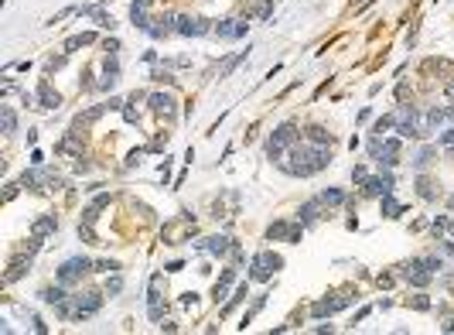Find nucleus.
<instances>
[{
	"instance_id": "nucleus-39",
	"label": "nucleus",
	"mask_w": 454,
	"mask_h": 335,
	"mask_svg": "<svg viewBox=\"0 0 454 335\" xmlns=\"http://www.w3.org/2000/svg\"><path fill=\"white\" fill-rule=\"evenodd\" d=\"M451 205H454V198H451Z\"/></svg>"
},
{
	"instance_id": "nucleus-11",
	"label": "nucleus",
	"mask_w": 454,
	"mask_h": 335,
	"mask_svg": "<svg viewBox=\"0 0 454 335\" xmlns=\"http://www.w3.org/2000/svg\"><path fill=\"white\" fill-rule=\"evenodd\" d=\"M151 106H154V113H157V117H174V106H178V103H174V96H168V93H154L151 96Z\"/></svg>"
},
{
	"instance_id": "nucleus-19",
	"label": "nucleus",
	"mask_w": 454,
	"mask_h": 335,
	"mask_svg": "<svg viewBox=\"0 0 454 335\" xmlns=\"http://www.w3.org/2000/svg\"><path fill=\"white\" fill-rule=\"evenodd\" d=\"M232 280H236V267H229L226 274H222V280L215 284V291H212V297H215V301H219V297H226V291H229V284H232Z\"/></svg>"
},
{
	"instance_id": "nucleus-17",
	"label": "nucleus",
	"mask_w": 454,
	"mask_h": 335,
	"mask_svg": "<svg viewBox=\"0 0 454 335\" xmlns=\"http://www.w3.org/2000/svg\"><path fill=\"white\" fill-rule=\"evenodd\" d=\"M38 99H41V106H45V110H55L58 103H62V99H58V93H52V86H48V82H41Z\"/></svg>"
},
{
	"instance_id": "nucleus-35",
	"label": "nucleus",
	"mask_w": 454,
	"mask_h": 335,
	"mask_svg": "<svg viewBox=\"0 0 454 335\" xmlns=\"http://www.w3.org/2000/svg\"><path fill=\"white\" fill-rule=\"evenodd\" d=\"M106 287H110V294H116V291H120V287H123V280H120V277H113V280H110V284H106Z\"/></svg>"
},
{
	"instance_id": "nucleus-14",
	"label": "nucleus",
	"mask_w": 454,
	"mask_h": 335,
	"mask_svg": "<svg viewBox=\"0 0 454 335\" xmlns=\"http://www.w3.org/2000/svg\"><path fill=\"white\" fill-rule=\"evenodd\" d=\"M130 21H133V28H144V31H151V21H147V4L133 0V7H130Z\"/></svg>"
},
{
	"instance_id": "nucleus-27",
	"label": "nucleus",
	"mask_w": 454,
	"mask_h": 335,
	"mask_svg": "<svg viewBox=\"0 0 454 335\" xmlns=\"http://www.w3.org/2000/svg\"><path fill=\"white\" fill-rule=\"evenodd\" d=\"M205 250H208V253H226L229 239L226 236H212V239H205Z\"/></svg>"
},
{
	"instance_id": "nucleus-13",
	"label": "nucleus",
	"mask_w": 454,
	"mask_h": 335,
	"mask_svg": "<svg viewBox=\"0 0 454 335\" xmlns=\"http://www.w3.org/2000/svg\"><path fill=\"white\" fill-rule=\"evenodd\" d=\"M58 229V219L55 216H41L35 226H31V236H38V239H45L48 233H55Z\"/></svg>"
},
{
	"instance_id": "nucleus-30",
	"label": "nucleus",
	"mask_w": 454,
	"mask_h": 335,
	"mask_svg": "<svg viewBox=\"0 0 454 335\" xmlns=\"http://www.w3.org/2000/svg\"><path fill=\"white\" fill-rule=\"evenodd\" d=\"M430 158H434V147H423V151L416 154V168H427V164H430Z\"/></svg>"
},
{
	"instance_id": "nucleus-16",
	"label": "nucleus",
	"mask_w": 454,
	"mask_h": 335,
	"mask_svg": "<svg viewBox=\"0 0 454 335\" xmlns=\"http://www.w3.org/2000/svg\"><path fill=\"white\" fill-rule=\"evenodd\" d=\"M321 198H314V202H304L301 205V212H297V219H301V222H314V219H318V212H321Z\"/></svg>"
},
{
	"instance_id": "nucleus-32",
	"label": "nucleus",
	"mask_w": 454,
	"mask_h": 335,
	"mask_svg": "<svg viewBox=\"0 0 454 335\" xmlns=\"http://www.w3.org/2000/svg\"><path fill=\"white\" fill-rule=\"evenodd\" d=\"M410 304H413L416 311H427V308H430V301H427V294H416V297H410Z\"/></svg>"
},
{
	"instance_id": "nucleus-38",
	"label": "nucleus",
	"mask_w": 454,
	"mask_h": 335,
	"mask_svg": "<svg viewBox=\"0 0 454 335\" xmlns=\"http://www.w3.org/2000/svg\"><path fill=\"white\" fill-rule=\"evenodd\" d=\"M352 4H362V0H352Z\"/></svg>"
},
{
	"instance_id": "nucleus-34",
	"label": "nucleus",
	"mask_w": 454,
	"mask_h": 335,
	"mask_svg": "<svg viewBox=\"0 0 454 335\" xmlns=\"http://www.w3.org/2000/svg\"><path fill=\"white\" fill-rule=\"evenodd\" d=\"M96 270H120V263H113V260H99V263H93Z\"/></svg>"
},
{
	"instance_id": "nucleus-12",
	"label": "nucleus",
	"mask_w": 454,
	"mask_h": 335,
	"mask_svg": "<svg viewBox=\"0 0 454 335\" xmlns=\"http://www.w3.org/2000/svg\"><path fill=\"white\" fill-rule=\"evenodd\" d=\"M348 301H352V297H331V301H318V304H314V308H311V315H314V318L335 315V311H338V308H345V304H348Z\"/></svg>"
},
{
	"instance_id": "nucleus-10",
	"label": "nucleus",
	"mask_w": 454,
	"mask_h": 335,
	"mask_svg": "<svg viewBox=\"0 0 454 335\" xmlns=\"http://www.w3.org/2000/svg\"><path fill=\"white\" fill-rule=\"evenodd\" d=\"M434 233H437V239L444 243V250H447V253H454V222H451V219L437 216V219H434Z\"/></svg>"
},
{
	"instance_id": "nucleus-15",
	"label": "nucleus",
	"mask_w": 454,
	"mask_h": 335,
	"mask_svg": "<svg viewBox=\"0 0 454 335\" xmlns=\"http://www.w3.org/2000/svg\"><path fill=\"white\" fill-rule=\"evenodd\" d=\"M174 21H178L174 14H164V18H157V21L151 24V35H154V38H164V35H171V31H174Z\"/></svg>"
},
{
	"instance_id": "nucleus-22",
	"label": "nucleus",
	"mask_w": 454,
	"mask_h": 335,
	"mask_svg": "<svg viewBox=\"0 0 454 335\" xmlns=\"http://www.w3.org/2000/svg\"><path fill=\"white\" fill-rule=\"evenodd\" d=\"M0 123H4V134H14L18 130V117L11 106H0Z\"/></svg>"
},
{
	"instance_id": "nucleus-21",
	"label": "nucleus",
	"mask_w": 454,
	"mask_h": 335,
	"mask_svg": "<svg viewBox=\"0 0 454 335\" xmlns=\"http://www.w3.org/2000/svg\"><path fill=\"white\" fill-rule=\"evenodd\" d=\"M249 297V284H239V287H236V294L229 297V304L226 308H222V315H229V311H232V308H236V304H243V301H246Z\"/></svg>"
},
{
	"instance_id": "nucleus-9",
	"label": "nucleus",
	"mask_w": 454,
	"mask_h": 335,
	"mask_svg": "<svg viewBox=\"0 0 454 335\" xmlns=\"http://www.w3.org/2000/svg\"><path fill=\"white\" fill-rule=\"evenodd\" d=\"M208 31H212V24L202 18H178V35H185V38H198Z\"/></svg>"
},
{
	"instance_id": "nucleus-1",
	"label": "nucleus",
	"mask_w": 454,
	"mask_h": 335,
	"mask_svg": "<svg viewBox=\"0 0 454 335\" xmlns=\"http://www.w3.org/2000/svg\"><path fill=\"white\" fill-rule=\"evenodd\" d=\"M324 164H328V151L324 147H290V154H287V161H280V168H284L287 175H301V178H307V175H314V171H321Z\"/></svg>"
},
{
	"instance_id": "nucleus-4",
	"label": "nucleus",
	"mask_w": 454,
	"mask_h": 335,
	"mask_svg": "<svg viewBox=\"0 0 454 335\" xmlns=\"http://www.w3.org/2000/svg\"><path fill=\"white\" fill-rule=\"evenodd\" d=\"M284 260L277 253H270V250H263V253L253 256V263H249V280H270V274L280 267Z\"/></svg>"
},
{
	"instance_id": "nucleus-6",
	"label": "nucleus",
	"mask_w": 454,
	"mask_h": 335,
	"mask_svg": "<svg viewBox=\"0 0 454 335\" xmlns=\"http://www.w3.org/2000/svg\"><path fill=\"white\" fill-rule=\"evenodd\" d=\"M161 284H164V277L154 274L151 287H147V315H151V321H161V318H164V308H161Z\"/></svg>"
},
{
	"instance_id": "nucleus-24",
	"label": "nucleus",
	"mask_w": 454,
	"mask_h": 335,
	"mask_svg": "<svg viewBox=\"0 0 454 335\" xmlns=\"http://www.w3.org/2000/svg\"><path fill=\"white\" fill-rule=\"evenodd\" d=\"M318 198H321L324 205H341V202H345V192H341V188H324Z\"/></svg>"
},
{
	"instance_id": "nucleus-29",
	"label": "nucleus",
	"mask_w": 454,
	"mask_h": 335,
	"mask_svg": "<svg viewBox=\"0 0 454 335\" xmlns=\"http://www.w3.org/2000/svg\"><path fill=\"white\" fill-rule=\"evenodd\" d=\"M246 59V52H239V55H232V59L226 62V65H222V69H219V79H226L229 72H232V69H236V65H239V62Z\"/></svg>"
},
{
	"instance_id": "nucleus-28",
	"label": "nucleus",
	"mask_w": 454,
	"mask_h": 335,
	"mask_svg": "<svg viewBox=\"0 0 454 335\" xmlns=\"http://www.w3.org/2000/svg\"><path fill=\"white\" fill-rule=\"evenodd\" d=\"M93 41V35H76V38H69L65 41V52H76V48H86Z\"/></svg>"
},
{
	"instance_id": "nucleus-25",
	"label": "nucleus",
	"mask_w": 454,
	"mask_h": 335,
	"mask_svg": "<svg viewBox=\"0 0 454 335\" xmlns=\"http://www.w3.org/2000/svg\"><path fill=\"white\" fill-rule=\"evenodd\" d=\"M307 137H311V144H318V147L331 144V134H328L324 127H311V130H307Z\"/></svg>"
},
{
	"instance_id": "nucleus-20",
	"label": "nucleus",
	"mask_w": 454,
	"mask_h": 335,
	"mask_svg": "<svg viewBox=\"0 0 454 335\" xmlns=\"http://www.w3.org/2000/svg\"><path fill=\"white\" fill-rule=\"evenodd\" d=\"M399 212H403V205H399L396 198H393V192H386L382 195V216H389V219H396Z\"/></svg>"
},
{
	"instance_id": "nucleus-23",
	"label": "nucleus",
	"mask_w": 454,
	"mask_h": 335,
	"mask_svg": "<svg viewBox=\"0 0 454 335\" xmlns=\"http://www.w3.org/2000/svg\"><path fill=\"white\" fill-rule=\"evenodd\" d=\"M65 284H58V287H45L41 291V301H48V304H62L65 301V291H62Z\"/></svg>"
},
{
	"instance_id": "nucleus-36",
	"label": "nucleus",
	"mask_w": 454,
	"mask_h": 335,
	"mask_svg": "<svg viewBox=\"0 0 454 335\" xmlns=\"http://www.w3.org/2000/svg\"><path fill=\"white\" fill-rule=\"evenodd\" d=\"M123 117H127V123H137V113H133L130 106H123Z\"/></svg>"
},
{
	"instance_id": "nucleus-7",
	"label": "nucleus",
	"mask_w": 454,
	"mask_h": 335,
	"mask_svg": "<svg viewBox=\"0 0 454 335\" xmlns=\"http://www.w3.org/2000/svg\"><path fill=\"white\" fill-rule=\"evenodd\" d=\"M212 35L222 38V41H236V38L246 35V21H219V24L212 28Z\"/></svg>"
},
{
	"instance_id": "nucleus-8",
	"label": "nucleus",
	"mask_w": 454,
	"mask_h": 335,
	"mask_svg": "<svg viewBox=\"0 0 454 335\" xmlns=\"http://www.w3.org/2000/svg\"><path fill=\"white\" fill-rule=\"evenodd\" d=\"M430 277H434V270H430V263H427V260H413V263L406 267V280H410V284H416V287H427V284H430Z\"/></svg>"
},
{
	"instance_id": "nucleus-18",
	"label": "nucleus",
	"mask_w": 454,
	"mask_h": 335,
	"mask_svg": "<svg viewBox=\"0 0 454 335\" xmlns=\"http://www.w3.org/2000/svg\"><path fill=\"white\" fill-rule=\"evenodd\" d=\"M106 202H110V195H99V198H93V205H89V209L82 212V222H89V226H93L96 219H99V209H103Z\"/></svg>"
},
{
	"instance_id": "nucleus-3",
	"label": "nucleus",
	"mask_w": 454,
	"mask_h": 335,
	"mask_svg": "<svg viewBox=\"0 0 454 335\" xmlns=\"http://www.w3.org/2000/svg\"><path fill=\"white\" fill-rule=\"evenodd\" d=\"M89 267H93V260L89 256H72V260H65L62 267H58V284H79L82 277L89 274Z\"/></svg>"
},
{
	"instance_id": "nucleus-33",
	"label": "nucleus",
	"mask_w": 454,
	"mask_h": 335,
	"mask_svg": "<svg viewBox=\"0 0 454 335\" xmlns=\"http://www.w3.org/2000/svg\"><path fill=\"white\" fill-rule=\"evenodd\" d=\"M437 144H444V147H451V144H454V127H451V130H444V134L437 137Z\"/></svg>"
},
{
	"instance_id": "nucleus-31",
	"label": "nucleus",
	"mask_w": 454,
	"mask_h": 335,
	"mask_svg": "<svg viewBox=\"0 0 454 335\" xmlns=\"http://www.w3.org/2000/svg\"><path fill=\"white\" fill-rule=\"evenodd\" d=\"M447 117H451L447 110H430V117H427V120H430V123L437 127V123H447Z\"/></svg>"
},
{
	"instance_id": "nucleus-26",
	"label": "nucleus",
	"mask_w": 454,
	"mask_h": 335,
	"mask_svg": "<svg viewBox=\"0 0 454 335\" xmlns=\"http://www.w3.org/2000/svg\"><path fill=\"white\" fill-rule=\"evenodd\" d=\"M290 233H294V229H290V226H287V222H273V226H270V229H266V236L270 239H290Z\"/></svg>"
},
{
	"instance_id": "nucleus-5",
	"label": "nucleus",
	"mask_w": 454,
	"mask_h": 335,
	"mask_svg": "<svg viewBox=\"0 0 454 335\" xmlns=\"http://www.w3.org/2000/svg\"><path fill=\"white\" fill-rule=\"evenodd\" d=\"M103 308V294H96V291H86V294H79L76 297V304L69 308V318H89L96 315Z\"/></svg>"
},
{
	"instance_id": "nucleus-37",
	"label": "nucleus",
	"mask_w": 454,
	"mask_h": 335,
	"mask_svg": "<svg viewBox=\"0 0 454 335\" xmlns=\"http://www.w3.org/2000/svg\"><path fill=\"white\" fill-rule=\"evenodd\" d=\"M140 4H147V7H151V4H154V0H140Z\"/></svg>"
},
{
	"instance_id": "nucleus-2",
	"label": "nucleus",
	"mask_w": 454,
	"mask_h": 335,
	"mask_svg": "<svg viewBox=\"0 0 454 335\" xmlns=\"http://www.w3.org/2000/svg\"><path fill=\"white\" fill-rule=\"evenodd\" d=\"M294 144H297V127H294V123H280V127L273 130V137L266 140V154H270L273 161H280L284 151L294 147Z\"/></svg>"
}]
</instances>
